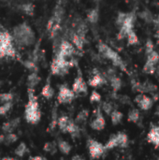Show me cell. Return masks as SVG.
<instances>
[{
    "label": "cell",
    "instance_id": "21",
    "mask_svg": "<svg viewBox=\"0 0 159 160\" xmlns=\"http://www.w3.org/2000/svg\"><path fill=\"white\" fill-rule=\"evenodd\" d=\"M89 117V111L87 109H84V110H82L81 112H78V114L76 115V118H75V123L78 124V125H81V124H83L87 121Z\"/></svg>",
    "mask_w": 159,
    "mask_h": 160
},
{
    "label": "cell",
    "instance_id": "27",
    "mask_svg": "<svg viewBox=\"0 0 159 160\" xmlns=\"http://www.w3.org/2000/svg\"><path fill=\"white\" fill-rule=\"evenodd\" d=\"M22 65L25 68L30 70L31 72H38V67L36 62H34L31 59H27L22 62Z\"/></svg>",
    "mask_w": 159,
    "mask_h": 160
},
{
    "label": "cell",
    "instance_id": "7",
    "mask_svg": "<svg viewBox=\"0 0 159 160\" xmlns=\"http://www.w3.org/2000/svg\"><path fill=\"white\" fill-rule=\"evenodd\" d=\"M72 90L75 94H87L88 92V85L86 83V82L84 81L82 72L78 71V76L75 78L73 84H72Z\"/></svg>",
    "mask_w": 159,
    "mask_h": 160
},
{
    "label": "cell",
    "instance_id": "41",
    "mask_svg": "<svg viewBox=\"0 0 159 160\" xmlns=\"http://www.w3.org/2000/svg\"><path fill=\"white\" fill-rule=\"evenodd\" d=\"M4 136H5V135H1V134H0V144L3 143V142H4Z\"/></svg>",
    "mask_w": 159,
    "mask_h": 160
},
{
    "label": "cell",
    "instance_id": "18",
    "mask_svg": "<svg viewBox=\"0 0 159 160\" xmlns=\"http://www.w3.org/2000/svg\"><path fill=\"white\" fill-rule=\"evenodd\" d=\"M70 40L72 41L73 45L76 46V48L78 50H82L83 45H84V38H82L80 35H78L75 31L71 33L70 37H69Z\"/></svg>",
    "mask_w": 159,
    "mask_h": 160
},
{
    "label": "cell",
    "instance_id": "10",
    "mask_svg": "<svg viewBox=\"0 0 159 160\" xmlns=\"http://www.w3.org/2000/svg\"><path fill=\"white\" fill-rule=\"evenodd\" d=\"M106 82H107V79L97 69L93 70V75L88 80V85H90L91 87H94V88L99 87V86L105 84Z\"/></svg>",
    "mask_w": 159,
    "mask_h": 160
},
{
    "label": "cell",
    "instance_id": "44",
    "mask_svg": "<svg viewBox=\"0 0 159 160\" xmlns=\"http://www.w3.org/2000/svg\"><path fill=\"white\" fill-rule=\"evenodd\" d=\"M2 83H3V82H0V87H1V85H2Z\"/></svg>",
    "mask_w": 159,
    "mask_h": 160
},
{
    "label": "cell",
    "instance_id": "3",
    "mask_svg": "<svg viewBox=\"0 0 159 160\" xmlns=\"http://www.w3.org/2000/svg\"><path fill=\"white\" fill-rule=\"evenodd\" d=\"M73 61L67 59L59 53H55L51 64V72L52 75L65 76L73 67Z\"/></svg>",
    "mask_w": 159,
    "mask_h": 160
},
{
    "label": "cell",
    "instance_id": "37",
    "mask_svg": "<svg viewBox=\"0 0 159 160\" xmlns=\"http://www.w3.org/2000/svg\"><path fill=\"white\" fill-rule=\"evenodd\" d=\"M101 110H102L103 112H105L107 115H110V114L112 113V112L113 111V107H112V103H110V102H103V103H102Z\"/></svg>",
    "mask_w": 159,
    "mask_h": 160
},
{
    "label": "cell",
    "instance_id": "23",
    "mask_svg": "<svg viewBox=\"0 0 159 160\" xmlns=\"http://www.w3.org/2000/svg\"><path fill=\"white\" fill-rule=\"evenodd\" d=\"M109 81H110V83H111V86L112 87V89L117 92L121 89L122 87V81L119 77H117L116 75H113L112 77L109 78Z\"/></svg>",
    "mask_w": 159,
    "mask_h": 160
},
{
    "label": "cell",
    "instance_id": "40",
    "mask_svg": "<svg viewBox=\"0 0 159 160\" xmlns=\"http://www.w3.org/2000/svg\"><path fill=\"white\" fill-rule=\"evenodd\" d=\"M72 159H76V160H82L83 159V158L82 157H81V156H74V157H72Z\"/></svg>",
    "mask_w": 159,
    "mask_h": 160
},
{
    "label": "cell",
    "instance_id": "26",
    "mask_svg": "<svg viewBox=\"0 0 159 160\" xmlns=\"http://www.w3.org/2000/svg\"><path fill=\"white\" fill-rule=\"evenodd\" d=\"M99 18V11L98 8H93L91 10H89V12L87 13V20L91 22V23H97Z\"/></svg>",
    "mask_w": 159,
    "mask_h": 160
},
{
    "label": "cell",
    "instance_id": "4",
    "mask_svg": "<svg viewBox=\"0 0 159 160\" xmlns=\"http://www.w3.org/2000/svg\"><path fill=\"white\" fill-rule=\"evenodd\" d=\"M98 52H99V53L101 54L102 57L111 60L114 66L120 68L124 71H127V68L125 66V63L122 60V58L120 57V55L114 50H112L111 47H109L107 44H105L103 42H99V44H98Z\"/></svg>",
    "mask_w": 159,
    "mask_h": 160
},
{
    "label": "cell",
    "instance_id": "25",
    "mask_svg": "<svg viewBox=\"0 0 159 160\" xmlns=\"http://www.w3.org/2000/svg\"><path fill=\"white\" fill-rule=\"evenodd\" d=\"M58 148H57V143L55 142H48L44 144L43 146V151L46 153H49L51 155L56 154Z\"/></svg>",
    "mask_w": 159,
    "mask_h": 160
},
{
    "label": "cell",
    "instance_id": "20",
    "mask_svg": "<svg viewBox=\"0 0 159 160\" xmlns=\"http://www.w3.org/2000/svg\"><path fill=\"white\" fill-rule=\"evenodd\" d=\"M57 148L64 155H68L71 152V150H72V146L70 145V143L66 142V141H64V140H58V142H57Z\"/></svg>",
    "mask_w": 159,
    "mask_h": 160
},
{
    "label": "cell",
    "instance_id": "2",
    "mask_svg": "<svg viewBox=\"0 0 159 160\" xmlns=\"http://www.w3.org/2000/svg\"><path fill=\"white\" fill-rule=\"evenodd\" d=\"M12 38L18 45L23 47H30L36 41L35 32L27 22H22L16 25L12 31Z\"/></svg>",
    "mask_w": 159,
    "mask_h": 160
},
{
    "label": "cell",
    "instance_id": "45",
    "mask_svg": "<svg viewBox=\"0 0 159 160\" xmlns=\"http://www.w3.org/2000/svg\"><path fill=\"white\" fill-rule=\"evenodd\" d=\"M0 1H7V0H0Z\"/></svg>",
    "mask_w": 159,
    "mask_h": 160
},
{
    "label": "cell",
    "instance_id": "24",
    "mask_svg": "<svg viewBox=\"0 0 159 160\" xmlns=\"http://www.w3.org/2000/svg\"><path fill=\"white\" fill-rule=\"evenodd\" d=\"M69 120H70V119L68 118L67 115H62V116L58 117L57 126H58L59 129H60L62 132L66 133V128H67V125H68Z\"/></svg>",
    "mask_w": 159,
    "mask_h": 160
},
{
    "label": "cell",
    "instance_id": "42",
    "mask_svg": "<svg viewBox=\"0 0 159 160\" xmlns=\"http://www.w3.org/2000/svg\"><path fill=\"white\" fill-rule=\"evenodd\" d=\"M156 114H157V116H159V106H158V108L157 109V111H156Z\"/></svg>",
    "mask_w": 159,
    "mask_h": 160
},
{
    "label": "cell",
    "instance_id": "33",
    "mask_svg": "<svg viewBox=\"0 0 159 160\" xmlns=\"http://www.w3.org/2000/svg\"><path fill=\"white\" fill-rule=\"evenodd\" d=\"M126 38H127V43L129 45H135V44H137L139 42V38H138V37H137V35H136V33L134 32L133 29L130 30L127 33Z\"/></svg>",
    "mask_w": 159,
    "mask_h": 160
},
{
    "label": "cell",
    "instance_id": "14",
    "mask_svg": "<svg viewBox=\"0 0 159 160\" xmlns=\"http://www.w3.org/2000/svg\"><path fill=\"white\" fill-rule=\"evenodd\" d=\"M41 78L38 75L37 72H31L28 77H27V81H26V85L27 88H32L35 89L37 85H38V83L40 82Z\"/></svg>",
    "mask_w": 159,
    "mask_h": 160
},
{
    "label": "cell",
    "instance_id": "43",
    "mask_svg": "<svg viewBox=\"0 0 159 160\" xmlns=\"http://www.w3.org/2000/svg\"><path fill=\"white\" fill-rule=\"evenodd\" d=\"M157 38H158V40H159V28H158V30H157Z\"/></svg>",
    "mask_w": 159,
    "mask_h": 160
},
{
    "label": "cell",
    "instance_id": "16",
    "mask_svg": "<svg viewBox=\"0 0 159 160\" xmlns=\"http://www.w3.org/2000/svg\"><path fill=\"white\" fill-rule=\"evenodd\" d=\"M18 9L27 16H33L35 14V6L31 2H25L18 5Z\"/></svg>",
    "mask_w": 159,
    "mask_h": 160
},
{
    "label": "cell",
    "instance_id": "29",
    "mask_svg": "<svg viewBox=\"0 0 159 160\" xmlns=\"http://www.w3.org/2000/svg\"><path fill=\"white\" fill-rule=\"evenodd\" d=\"M28 152V148H27V145L24 143V142H21L15 149L14 153L16 156H18L19 158H22L24 157V155Z\"/></svg>",
    "mask_w": 159,
    "mask_h": 160
},
{
    "label": "cell",
    "instance_id": "22",
    "mask_svg": "<svg viewBox=\"0 0 159 160\" xmlns=\"http://www.w3.org/2000/svg\"><path fill=\"white\" fill-rule=\"evenodd\" d=\"M110 116H111V120H112V123L113 126L119 125L122 122L123 117H124L123 113L119 111H116V110H113L112 112V113L110 114Z\"/></svg>",
    "mask_w": 159,
    "mask_h": 160
},
{
    "label": "cell",
    "instance_id": "46",
    "mask_svg": "<svg viewBox=\"0 0 159 160\" xmlns=\"http://www.w3.org/2000/svg\"><path fill=\"white\" fill-rule=\"evenodd\" d=\"M74 1H80V0H74Z\"/></svg>",
    "mask_w": 159,
    "mask_h": 160
},
{
    "label": "cell",
    "instance_id": "28",
    "mask_svg": "<svg viewBox=\"0 0 159 160\" xmlns=\"http://www.w3.org/2000/svg\"><path fill=\"white\" fill-rule=\"evenodd\" d=\"M17 141H18V136L13 132H9V133H6V135L4 136L3 143H5L6 145H10L16 142Z\"/></svg>",
    "mask_w": 159,
    "mask_h": 160
},
{
    "label": "cell",
    "instance_id": "5",
    "mask_svg": "<svg viewBox=\"0 0 159 160\" xmlns=\"http://www.w3.org/2000/svg\"><path fill=\"white\" fill-rule=\"evenodd\" d=\"M87 148L89 151L90 158L93 159L101 158L104 155V153L106 152L105 146L101 142H99L96 140H93V139H88Z\"/></svg>",
    "mask_w": 159,
    "mask_h": 160
},
{
    "label": "cell",
    "instance_id": "30",
    "mask_svg": "<svg viewBox=\"0 0 159 160\" xmlns=\"http://www.w3.org/2000/svg\"><path fill=\"white\" fill-rule=\"evenodd\" d=\"M140 112L138 109H132L130 110V112H128V121L129 122H133V123H138L140 120Z\"/></svg>",
    "mask_w": 159,
    "mask_h": 160
},
{
    "label": "cell",
    "instance_id": "6",
    "mask_svg": "<svg viewBox=\"0 0 159 160\" xmlns=\"http://www.w3.org/2000/svg\"><path fill=\"white\" fill-rule=\"evenodd\" d=\"M76 97V94L72 89L68 88L67 84H62L59 87V92L57 95V101L60 104H69Z\"/></svg>",
    "mask_w": 159,
    "mask_h": 160
},
{
    "label": "cell",
    "instance_id": "11",
    "mask_svg": "<svg viewBox=\"0 0 159 160\" xmlns=\"http://www.w3.org/2000/svg\"><path fill=\"white\" fill-rule=\"evenodd\" d=\"M135 102L138 104V106L143 110V111H147L150 110L153 106V100L152 98H150L149 97L143 95L142 93H141L140 95H138L135 98Z\"/></svg>",
    "mask_w": 159,
    "mask_h": 160
},
{
    "label": "cell",
    "instance_id": "31",
    "mask_svg": "<svg viewBox=\"0 0 159 160\" xmlns=\"http://www.w3.org/2000/svg\"><path fill=\"white\" fill-rule=\"evenodd\" d=\"M57 120H58V115H57V107L56 105L52 109V121L49 126V130H54L55 127L57 126Z\"/></svg>",
    "mask_w": 159,
    "mask_h": 160
},
{
    "label": "cell",
    "instance_id": "32",
    "mask_svg": "<svg viewBox=\"0 0 159 160\" xmlns=\"http://www.w3.org/2000/svg\"><path fill=\"white\" fill-rule=\"evenodd\" d=\"M159 61V54L154 50L153 52H151L150 53L147 54V61L146 63L152 64L154 66H157V62Z\"/></svg>",
    "mask_w": 159,
    "mask_h": 160
},
{
    "label": "cell",
    "instance_id": "15",
    "mask_svg": "<svg viewBox=\"0 0 159 160\" xmlns=\"http://www.w3.org/2000/svg\"><path fill=\"white\" fill-rule=\"evenodd\" d=\"M41 96L43 98H45L46 99H52L53 98V96H54V90H53V88L51 85L50 77H48L45 85L41 89Z\"/></svg>",
    "mask_w": 159,
    "mask_h": 160
},
{
    "label": "cell",
    "instance_id": "35",
    "mask_svg": "<svg viewBox=\"0 0 159 160\" xmlns=\"http://www.w3.org/2000/svg\"><path fill=\"white\" fill-rule=\"evenodd\" d=\"M14 98V95L12 93H0V103H6L12 101Z\"/></svg>",
    "mask_w": 159,
    "mask_h": 160
},
{
    "label": "cell",
    "instance_id": "9",
    "mask_svg": "<svg viewBox=\"0 0 159 160\" xmlns=\"http://www.w3.org/2000/svg\"><path fill=\"white\" fill-rule=\"evenodd\" d=\"M75 52V48L74 46L67 39H62L61 40V43H60V46H59V49L57 51V52L55 53H59L61 54L62 56L66 57L67 59L70 58L73 53ZM54 53V54H55Z\"/></svg>",
    "mask_w": 159,
    "mask_h": 160
},
{
    "label": "cell",
    "instance_id": "39",
    "mask_svg": "<svg viewBox=\"0 0 159 160\" xmlns=\"http://www.w3.org/2000/svg\"><path fill=\"white\" fill-rule=\"evenodd\" d=\"M29 158H30V159H33V160H44L45 159V158H43V157H39V156H36V157H30Z\"/></svg>",
    "mask_w": 159,
    "mask_h": 160
},
{
    "label": "cell",
    "instance_id": "13",
    "mask_svg": "<svg viewBox=\"0 0 159 160\" xmlns=\"http://www.w3.org/2000/svg\"><path fill=\"white\" fill-rule=\"evenodd\" d=\"M148 142L156 145V147H159V127H154L150 129L148 136Z\"/></svg>",
    "mask_w": 159,
    "mask_h": 160
},
{
    "label": "cell",
    "instance_id": "38",
    "mask_svg": "<svg viewBox=\"0 0 159 160\" xmlns=\"http://www.w3.org/2000/svg\"><path fill=\"white\" fill-rule=\"evenodd\" d=\"M154 51V44L151 40H148L146 43V53H150L151 52Z\"/></svg>",
    "mask_w": 159,
    "mask_h": 160
},
{
    "label": "cell",
    "instance_id": "1",
    "mask_svg": "<svg viewBox=\"0 0 159 160\" xmlns=\"http://www.w3.org/2000/svg\"><path fill=\"white\" fill-rule=\"evenodd\" d=\"M28 100L24 109V119L28 124L36 125L41 119V111L39 109L38 98L35 95V89L27 88Z\"/></svg>",
    "mask_w": 159,
    "mask_h": 160
},
{
    "label": "cell",
    "instance_id": "12",
    "mask_svg": "<svg viewBox=\"0 0 159 160\" xmlns=\"http://www.w3.org/2000/svg\"><path fill=\"white\" fill-rule=\"evenodd\" d=\"M20 124H21V118L20 117L13 118L9 121L5 122L2 125V130L5 134L9 133V132H13L14 129H16L20 126Z\"/></svg>",
    "mask_w": 159,
    "mask_h": 160
},
{
    "label": "cell",
    "instance_id": "47",
    "mask_svg": "<svg viewBox=\"0 0 159 160\" xmlns=\"http://www.w3.org/2000/svg\"><path fill=\"white\" fill-rule=\"evenodd\" d=\"M97 1H99V0H97Z\"/></svg>",
    "mask_w": 159,
    "mask_h": 160
},
{
    "label": "cell",
    "instance_id": "19",
    "mask_svg": "<svg viewBox=\"0 0 159 160\" xmlns=\"http://www.w3.org/2000/svg\"><path fill=\"white\" fill-rule=\"evenodd\" d=\"M115 139H116V143L117 147L125 148L128 144V137L126 133L124 132H118L115 134Z\"/></svg>",
    "mask_w": 159,
    "mask_h": 160
},
{
    "label": "cell",
    "instance_id": "36",
    "mask_svg": "<svg viewBox=\"0 0 159 160\" xmlns=\"http://www.w3.org/2000/svg\"><path fill=\"white\" fill-rule=\"evenodd\" d=\"M100 101H101V95L98 92H97L96 90H94L90 95V102L91 103H96V102L98 103Z\"/></svg>",
    "mask_w": 159,
    "mask_h": 160
},
{
    "label": "cell",
    "instance_id": "8",
    "mask_svg": "<svg viewBox=\"0 0 159 160\" xmlns=\"http://www.w3.org/2000/svg\"><path fill=\"white\" fill-rule=\"evenodd\" d=\"M106 126V120L103 116L102 110L100 108H97L96 111V116L94 120L90 123V127L92 129L96 131H101L105 128Z\"/></svg>",
    "mask_w": 159,
    "mask_h": 160
},
{
    "label": "cell",
    "instance_id": "34",
    "mask_svg": "<svg viewBox=\"0 0 159 160\" xmlns=\"http://www.w3.org/2000/svg\"><path fill=\"white\" fill-rule=\"evenodd\" d=\"M13 106V103L12 101H9V102H6V103H2L0 105V116H4L6 115L12 108Z\"/></svg>",
    "mask_w": 159,
    "mask_h": 160
},
{
    "label": "cell",
    "instance_id": "17",
    "mask_svg": "<svg viewBox=\"0 0 159 160\" xmlns=\"http://www.w3.org/2000/svg\"><path fill=\"white\" fill-rule=\"evenodd\" d=\"M66 133H68L72 138H78L80 136V128L75 121L69 120L68 125L66 128Z\"/></svg>",
    "mask_w": 159,
    "mask_h": 160
}]
</instances>
